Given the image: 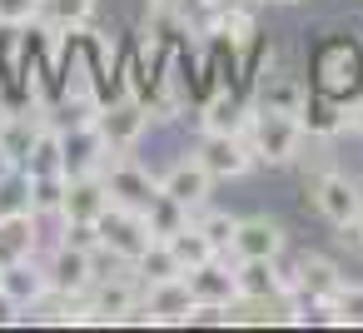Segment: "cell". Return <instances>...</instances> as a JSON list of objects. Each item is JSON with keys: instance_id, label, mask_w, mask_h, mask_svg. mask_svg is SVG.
Masks as SVG:
<instances>
[{"instance_id": "cell-1", "label": "cell", "mask_w": 363, "mask_h": 333, "mask_svg": "<svg viewBox=\"0 0 363 333\" xmlns=\"http://www.w3.org/2000/svg\"><path fill=\"white\" fill-rule=\"evenodd\" d=\"M239 135H244V145H249V154H254L259 164H294L298 140H303V125H298V115L254 110V115H244Z\"/></svg>"}, {"instance_id": "cell-2", "label": "cell", "mask_w": 363, "mask_h": 333, "mask_svg": "<svg viewBox=\"0 0 363 333\" xmlns=\"http://www.w3.org/2000/svg\"><path fill=\"white\" fill-rule=\"evenodd\" d=\"M150 244H155V224H150V209L110 204V209L100 214V254L135 264V259H140V254H145Z\"/></svg>"}, {"instance_id": "cell-3", "label": "cell", "mask_w": 363, "mask_h": 333, "mask_svg": "<svg viewBox=\"0 0 363 333\" xmlns=\"http://www.w3.org/2000/svg\"><path fill=\"white\" fill-rule=\"evenodd\" d=\"M199 164L214 174V179H239V174H249V164H254V154H249V145H244V135L239 130H204V140H199Z\"/></svg>"}, {"instance_id": "cell-4", "label": "cell", "mask_w": 363, "mask_h": 333, "mask_svg": "<svg viewBox=\"0 0 363 333\" xmlns=\"http://www.w3.org/2000/svg\"><path fill=\"white\" fill-rule=\"evenodd\" d=\"M308 199H313V209L338 229V224H348V219H363V194H358V184L348 179V174H318L313 184H308Z\"/></svg>"}, {"instance_id": "cell-5", "label": "cell", "mask_w": 363, "mask_h": 333, "mask_svg": "<svg viewBox=\"0 0 363 333\" xmlns=\"http://www.w3.org/2000/svg\"><path fill=\"white\" fill-rule=\"evenodd\" d=\"M110 159V140L100 130V120H80L75 130H65V174H105Z\"/></svg>"}, {"instance_id": "cell-6", "label": "cell", "mask_w": 363, "mask_h": 333, "mask_svg": "<svg viewBox=\"0 0 363 333\" xmlns=\"http://www.w3.org/2000/svg\"><path fill=\"white\" fill-rule=\"evenodd\" d=\"M209 189H214V174L199 164V154H189V159H174V164L160 174V194H169V199H174V204H184L189 214H194V209H204Z\"/></svg>"}, {"instance_id": "cell-7", "label": "cell", "mask_w": 363, "mask_h": 333, "mask_svg": "<svg viewBox=\"0 0 363 333\" xmlns=\"http://www.w3.org/2000/svg\"><path fill=\"white\" fill-rule=\"evenodd\" d=\"M140 303L150 308V323H189L194 318V293H189V278H164V283H145Z\"/></svg>"}, {"instance_id": "cell-8", "label": "cell", "mask_w": 363, "mask_h": 333, "mask_svg": "<svg viewBox=\"0 0 363 333\" xmlns=\"http://www.w3.org/2000/svg\"><path fill=\"white\" fill-rule=\"evenodd\" d=\"M45 273H50V288H60V293H90V283L100 278L95 273V254L75 249V244H55Z\"/></svg>"}, {"instance_id": "cell-9", "label": "cell", "mask_w": 363, "mask_h": 333, "mask_svg": "<svg viewBox=\"0 0 363 333\" xmlns=\"http://www.w3.org/2000/svg\"><path fill=\"white\" fill-rule=\"evenodd\" d=\"M284 278H289V298H308V303L333 298V293L343 288L338 264H333V259H323V254H303V259H298V269H294V273H284Z\"/></svg>"}, {"instance_id": "cell-10", "label": "cell", "mask_w": 363, "mask_h": 333, "mask_svg": "<svg viewBox=\"0 0 363 333\" xmlns=\"http://www.w3.org/2000/svg\"><path fill=\"white\" fill-rule=\"evenodd\" d=\"M184 278H189V293H194V303H209V308H229V303L239 298V278H234V264H224V254H214L209 264L189 269Z\"/></svg>"}, {"instance_id": "cell-11", "label": "cell", "mask_w": 363, "mask_h": 333, "mask_svg": "<svg viewBox=\"0 0 363 333\" xmlns=\"http://www.w3.org/2000/svg\"><path fill=\"white\" fill-rule=\"evenodd\" d=\"M140 303V288L130 278H95L85 293V323H125V313Z\"/></svg>"}, {"instance_id": "cell-12", "label": "cell", "mask_w": 363, "mask_h": 333, "mask_svg": "<svg viewBox=\"0 0 363 333\" xmlns=\"http://www.w3.org/2000/svg\"><path fill=\"white\" fill-rule=\"evenodd\" d=\"M105 189H110L115 204H130V209H150L160 199V179H150V169H140L130 159H120V164L105 169Z\"/></svg>"}, {"instance_id": "cell-13", "label": "cell", "mask_w": 363, "mask_h": 333, "mask_svg": "<svg viewBox=\"0 0 363 333\" xmlns=\"http://www.w3.org/2000/svg\"><path fill=\"white\" fill-rule=\"evenodd\" d=\"M110 189H105V174H75L65 184V204H60V219H85V224H100V214L110 209Z\"/></svg>"}, {"instance_id": "cell-14", "label": "cell", "mask_w": 363, "mask_h": 333, "mask_svg": "<svg viewBox=\"0 0 363 333\" xmlns=\"http://www.w3.org/2000/svg\"><path fill=\"white\" fill-rule=\"evenodd\" d=\"M95 120H100L110 149H130V145L145 135V125H150V105H140V100H115V105H105Z\"/></svg>"}, {"instance_id": "cell-15", "label": "cell", "mask_w": 363, "mask_h": 333, "mask_svg": "<svg viewBox=\"0 0 363 333\" xmlns=\"http://www.w3.org/2000/svg\"><path fill=\"white\" fill-rule=\"evenodd\" d=\"M229 254H234V259H279V254H284V229H279L274 219H264V214L239 219Z\"/></svg>"}, {"instance_id": "cell-16", "label": "cell", "mask_w": 363, "mask_h": 333, "mask_svg": "<svg viewBox=\"0 0 363 333\" xmlns=\"http://www.w3.org/2000/svg\"><path fill=\"white\" fill-rule=\"evenodd\" d=\"M234 278L244 298H289V278L274 269V259H234Z\"/></svg>"}, {"instance_id": "cell-17", "label": "cell", "mask_w": 363, "mask_h": 333, "mask_svg": "<svg viewBox=\"0 0 363 333\" xmlns=\"http://www.w3.org/2000/svg\"><path fill=\"white\" fill-rule=\"evenodd\" d=\"M0 288H6L21 308H30V303L50 288V273H45V264H35V259H11V264H0Z\"/></svg>"}, {"instance_id": "cell-18", "label": "cell", "mask_w": 363, "mask_h": 333, "mask_svg": "<svg viewBox=\"0 0 363 333\" xmlns=\"http://www.w3.org/2000/svg\"><path fill=\"white\" fill-rule=\"evenodd\" d=\"M35 209H11L0 214V264L11 259H35Z\"/></svg>"}, {"instance_id": "cell-19", "label": "cell", "mask_w": 363, "mask_h": 333, "mask_svg": "<svg viewBox=\"0 0 363 333\" xmlns=\"http://www.w3.org/2000/svg\"><path fill=\"white\" fill-rule=\"evenodd\" d=\"M298 125H303V135H318V140H333L343 125H348V110L323 90V95H308L303 100V110H298Z\"/></svg>"}, {"instance_id": "cell-20", "label": "cell", "mask_w": 363, "mask_h": 333, "mask_svg": "<svg viewBox=\"0 0 363 333\" xmlns=\"http://www.w3.org/2000/svg\"><path fill=\"white\" fill-rule=\"evenodd\" d=\"M21 169H26V174H65V130L45 125L40 140L30 145V154H26Z\"/></svg>"}, {"instance_id": "cell-21", "label": "cell", "mask_w": 363, "mask_h": 333, "mask_svg": "<svg viewBox=\"0 0 363 333\" xmlns=\"http://www.w3.org/2000/svg\"><path fill=\"white\" fill-rule=\"evenodd\" d=\"M40 130H45V115H40V110H30V115H11L6 130H0V149H6L16 164H26V154H30V145L40 140Z\"/></svg>"}, {"instance_id": "cell-22", "label": "cell", "mask_w": 363, "mask_h": 333, "mask_svg": "<svg viewBox=\"0 0 363 333\" xmlns=\"http://www.w3.org/2000/svg\"><path fill=\"white\" fill-rule=\"evenodd\" d=\"M164 244L174 249V259H179V269H184V273H189V269H199V264H209V259L219 254V249H214V244L199 234V224H184V229H174Z\"/></svg>"}, {"instance_id": "cell-23", "label": "cell", "mask_w": 363, "mask_h": 333, "mask_svg": "<svg viewBox=\"0 0 363 333\" xmlns=\"http://www.w3.org/2000/svg\"><path fill=\"white\" fill-rule=\"evenodd\" d=\"M135 273H140V283H164V278H179L184 269H179V259H174V249L164 244V239H155L140 259H135Z\"/></svg>"}, {"instance_id": "cell-24", "label": "cell", "mask_w": 363, "mask_h": 333, "mask_svg": "<svg viewBox=\"0 0 363 333\" xmlns=\"http://www.w3.org/2000/svg\"><path fill=\"white\" fill-rule=\"evenodd\" d=\"M95 16V0H40V21H50V30H80Z\"/></svg>"}, {"instance_id": "cell-25", "label": "cell", "mask_w": 363, "mask_h": 333, "mask_svg": "<svg viewBox=\"0 0 363 333\" xmlns=\"http://www.w3.org/2000/svg\"><path fill=\"white\" fill-rule=\"evenodd\" d=\"M199 125H204V130H239V125H244V110H239V100H234L229 85H219V90L204 100Z\"/></svg>"}, {"instance_id": "cell-26", "label": "cell", "mask_w": 363, "mask_h": 333, "mask_svg": "<svg viewBox=\"0 0 363 333\" xmlns=\"http://www.w3.org/2000/svg\"><path fill=\"white\" fill-rule=\"evenodd\" d=\"M194 224H199V234H204V239H209L219 254H229V244H234V229H239V219H234V214H224V209H204Z\"/></svg>"}, {"instance_id": "cell-27", "label": "cell", "mask_w": 363, "mask_h": 333, "mask_svg": "<svg viewBox=\"0 0 363 333\" xmlns=\"http://www.w3.org/2000/svg\"><path fill=\"white\" fill-rule=\"evenodd\" d=\"M303 100H308V90H298L294 80H279V85H269V90L259 95V110H279V115H298V110H303Z\"/></svg>"}, {"instance_id": "cell-28", "label": "cell", "mask_w": 363, "mask_h": 333, "mask_svg": "<svg viewBox=\"0 0 363 333\" xmlns=\"http://www.w3.org/2000/svg\"><path fill=\"white\" fill-rule=\"evenodd\" d=\"M150 224H155V239H169L174 229H184V224H189V209H184V204H174L169 194H160V199L150 204Z\"/></svg>"}, {"instance_id": "cell-29", "label": "cell", "mask_w": 363, "mask_h": 333, "mask_svg": "<svg viewBox=\"0 0 363 333\" xmlns=\"http://www.w3.org/2000/svg\"><path fill=\"white\" fill-rule=\"evenodd\" d=\"M333 313L343 328H363V283H343L333 293Z\"/></svg>"}, {"instance_id": "cell-30", "label": "cell", "mask_w": 363, "mask_h": 333, "mask_svg": "<svg viewBox=\"0 0 363 333\" xmlns=\"http://www.w3.org/2000/svg\"><path fill=\"white\" fill-rule=\"evenodd\" d=\"M30 21H40V0H0V26L6 30H21Z\"/></svg>"}, {"instance_id": "cell-31", "label": "cell", "mask_w": 363, "mask_h": 333, "mask_svg": "<svg viewBox=\"0 0 363 333\" xmlns=\"http://www.w3.org/2000/svg\"><path fill=\"white\" fill-rule=\"evenodd\" d=\"M338 244H343L348 254H363V219H348V224H338Z\"/></svg>"}, {"instance_id": "cell-32", "label": "cell", "mask_w": 363, "mask_h": 333, "mask_svg": "<svg viewBox=\"0 0 363 333\" xmlns=\"http://www.w3.org/2000/svg\"><path fill=\"white\" fill-rule=\"evenodd\" d=\"M6 323H21V303H16L6 288H0V328H6Z\"/></svg>"}, {"instance_id": "cell-33", "label": "cell", "mask_w": 363, "mask_h": 333, "mask_svg": "<svg viewBox=\"0 0 363 333\" xmlns=\"http://www.w3.org/2000/svg\"><path fill=\"white\" fill-rule=\"evenodd\" d=\"M348 125H353V130H358V135H363V100H358V105H353V110H348Z\"/></svg>"}, {"instance_id": "cell-34", "label": "cell", "mask_w": 363, "mask_h": 333, "mask_svg": "<svg viewBox=\"0 0 363 333\" xmlns=\"http://www.w3.org/2000/svg\"><path fill=\"white\" fill-rule=\"evenodd\" d=\"M16 169H21V164H16V159H11L6 149H0V179H6V174H16Z\"/></svg>"}, {"instance_id": "cell-35", "label": "cell", "mask_w": 363, "mask_h": 333, "mask_svg": "<svg viewBox=\"0 0 363 333\" xmlns=\"http://www.w3.org/2000/svg\"><path fill=\"white\" fill-rule=\"evenodd\" d=\"M6 120H11V110H6V105H0V130H6Z\"/></svg>"}, {"instance_id": "cell-36", "label": "cell", "mask_w": 363, "mask_h": 333, "mask_svg": "<svg viewBox=\"0 0 363 333\" xmlns=\"http://www.w3.org/2000/svg\"><path fill=\"white\" fill-rule=\"evenodd\" d=\"M269 6H298V0H269Z\"/></svg>"}, {"instance_id": "cell-37", "label": "cell", "mask_w": 363, "mask_h": 333, "mask_svg": "<svg viewBox=\"0 0 363 333\" xmlns=\"http://www.w3.org/2000/svg\"><path fill=\"white\" fill-rule=\"evenodd\" d=\"M244 6H254V0H244Z\"/></svg>"}]
</instances>
